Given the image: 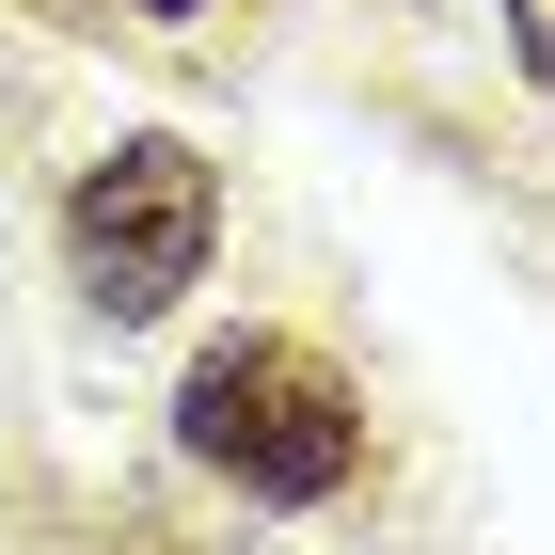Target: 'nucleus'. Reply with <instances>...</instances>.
<instances>
[{
  "label": "nucleus",
  "mask_w": 555,
  "mask_h": 555,
  "mask_svg": "<svg viewBox=\"0 0 555 555\" xmlns=\"http://www.w3.org/2000/svg\"><path fill=\"white\" fill-rule=\"evenodd\" d=\"M175 461L238 508H334L365 476V382L318 334H207L175 382Z\"/></svg>",
  "instance_id": "f257e3e1"
},
{
  "label": "nucleus",
  "mask_w": 555,
  "mask_h": 555,
  "mask_svg": "<svg viewBox=\"0 0 555 555\" xmlns=\"http://www.w3.org/2000/svg\"><path fill=\"white\" fill-rule=\"evenodd\" d=\"M222 255V175L207 143H175V128H128V143H95L80 191H64V286L128 334V318H175V301L207 286Z\"/></svg>",
  "instance_id": "f03ea898"
},
{
  "label": "nucleus",
  "mask_w": 555,
  "mask_h": 555,
  "mask_svg": "<svg viewBox=\"0 0 555 555\" xmlns=\"http://www.w3.org/2000/svg\"><path fill=\"white\" fill-rule=\"evenodd\" d=\"M492 16H508V64L555 95V0H492Z\"/></svg>",
  "instance_id": "7ed1b4c3"
},
{
  "label": "nucleus",
  "mask_w": 555,
  "mask_h": 555,
  "mask_svg": "<svg viewBox=\"0 0 555 555\" xmlns=\"http://www.w3.org/2000/svg\"><path fill=\"white\" fill-rule=\"evenodd\" d=\"M143 16H191V0H143Z\"/></svg>",
  "instance_id": "20e7f679"
}]
</instances>
